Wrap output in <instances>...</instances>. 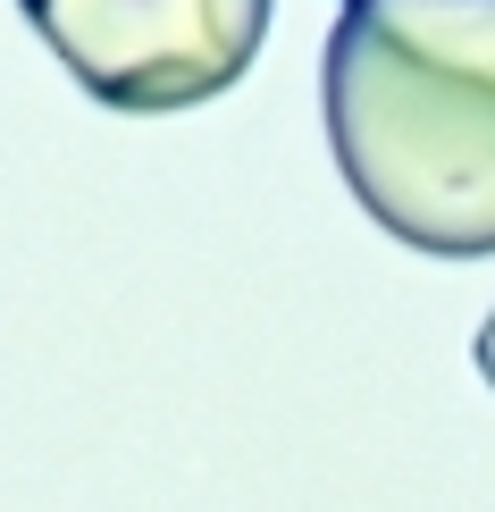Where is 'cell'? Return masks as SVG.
<instances>
[{
	"instance_id": "6da1fadb",
	"label": "cell",
	"mask_w": 495,
	"mask_h": 512,
	"mask_svg": "<svg viewBox=\"0 0 495 512\" xmlns=\"http://www.w3.org/2000/svg\"><path fill=\"white\" fill-rule=\"evenodd\" d=\"M319 118L395 244L495 252V0H353L319 51Z\"/></svg>"
},
{
	"instance_id": "7a4b0ae2",
	"label": "cell",
	"mask_w": 495,
	"mask_h": 512,
	"mask_svg": "<svg viewBox=\"0 0 495 512\" xmlns=\"http://www.w3.org/2000/svg\"><path fill=\"white\" fill-rule=\"evenodd\" d=\"M101 110L177 118L219 101L269 42V0H17Z\"/></svg>"
},
{
	"instance_id": "3957f363",
	"label": "cell",
	"mask_w": 495,
	"mask_h": 512,
	"mask_svg": "<svg viewBox=\"0 0 495 512\" xmlns=\"http://www.w3.org/2000/svg\"><path fill=\"white\" fill-rule=\"evenodd\" d=\"M470 361H479V378H487V387H495V311L479 319V345H470Z\"/></svg>"
},
{
	"instance_id": "277c9868",
	"label": "cell",
	"mask_w": 495,
	"mask_h": 512,
	"mask_svg": "<svg viewBox=\"0 0 495 512\" xmlns=\"http://www.w3.org/2000/svg\"><path fill=\"white\" fill-rule=\"evenodd\" d=\"M344 9H353V0H344Z\"/></svg>"
}]
</instances>
